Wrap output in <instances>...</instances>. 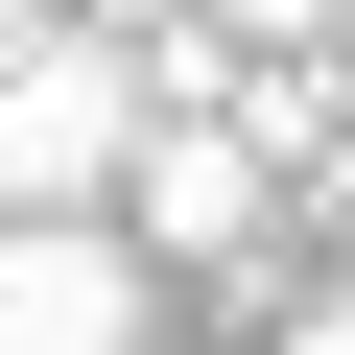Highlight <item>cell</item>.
Instances as JSON below:
<instances>
[{"mask_svg":"<svg viewBox=\"0 0 355 355\" xmlns=\"http://www.w3.org/2000/svg\"><path fill=\"white\" fill-rule=\"evenodd\" d=\"M119 142H142V24H24L0 48V214H95L119 190Z\"/></svg>","mask_w":355,"mask_h":355,"instance_id":"obj_1","label":"cell"},{"mask_svg":"<svg viewBox=\"0 0 355 355\" xmlns=\"http://www.w3.org/2000/svg\"><path fill=\"white\" fill-rule=\"evenodd\" d=\"M119 214H142V261H261L284 166H261V119H237V95H142V142H119Z\"/></svg>","mask_w":355,"mask_h":355,"instance_id":"obj_2","label":"cell"},{"mask_svg":"<svg viewBox=\"0 0 355 355\" xmlns=\"http://www.w3.org/2000/svg\"><path fill=\"white\" fill-rule=\"evenodd\" d=\"M142 331V237L95 214H0V355H119Z\"/></svg>","mask_w":355,"mask_h":355,"instance_id":"obj_3","label":"cell"},{"mask_svg":"<svg viewBox=\"0 0 355 355\" xmlns=\"http://www.w3.org/2000/svg\"><path fill=\"white\" fill-rule=\"evenodd\" d=\"M261 308H284L308 355H355V261H331V284H261Z\"/></svg>","mask_w":355,"mask_h":355,"instance_id":"obj_4","label":"cell"},{"mask_svg":"<svg viewBox=\"0 0 355 355\" xmlns=\"http://www.w3.org/2000/svg\"><path fill=\"white\" fill-rule=\"evenodd\" d=\"M284 190H308V214H331V237H355V119H331V142H308V166H284Z\"/></svg>","mask_w":355,"mask_h":355,"instance_id":"obj_5","label":"cell"},{"mask_svg":"<svg viewBox=\"0 0 355 355\" xmlns=\"http://www.w3.org/2000/svg\"><path fill=\"white\" fill-rule=\"evenodd\" d=\"M214 24H237V48H284V24H355V0H214Z\"/></svg>","mask_w":355,"mask_h":355,"instance_id":"obj_6","label":"cell"},{"mask_svg":"<svg viewBox=\"0 0 355 355\" xmlns=\"http://www.w3.org/2000/svg\"><path fill=\"white\" fill-rule=\"evenodd\" d=\"M24 24H71V0H0V48H24Z\"/></svg>","mask_w":355,"mask_h":355,"instance_id":"obj_7","label":"cell"},{"mask_svg":"<svg viewBox=\"0 0 355 355\" xmlns=\"http://www.w3.org/2000/svg\"><path fill=\"white\" fill-rule=\"evenodd\" d=\"M95 24H166V0H95Z\"/></svg>","mask_w":355,"mask_h":355,"instance_id":"obj_8","label":"cell"}]
</instances>
